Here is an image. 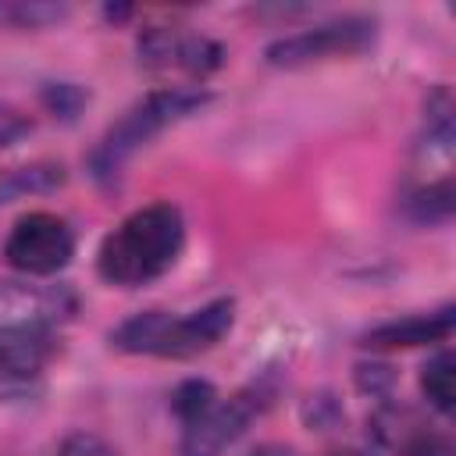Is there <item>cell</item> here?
Wrapping results in <instances>:
<instances>
[{"mask_svg": "<svg viewBox=\"0 0 456 456\" xmlns=\"http://www.w3.org/2000/svg\"><path fill=\"white\" fill-rule=\"evenodd\" d=\"M185 246V217L175 203H146L132 210L96 249V271L103 281L139 289L175 267Z\"/></svg>", "mask_w": 456, "mask_h": 456, "instance_id": "obj_1", "label": "cell"}, {"mask_svg": "<svg viewBox=\"0 0 456 456\" xmlns=\"http://www.w3.org/2000/svg\"><path fill=\"white\" fill-rule=\"evenodd\" d=\"M235 324V299L221 296L192 314H164L146 310L121 321L110 331V346L135 356H164V360H189L214 349Z\"/></svg>", "mask_w": 456, "mask_h": 456, "instance_id": "obj_2", "label": "cell"}, {"mask_svg": "<svg viewBox=\"0 0 456 456\" xmlns=\"http://www.w3.org/2000/svg\"><path fill=\"white\" fill-rule=\"evenodd\" d=\"M210 100H214V96H210L207 89H200V86H164V89L146 93V96H142L135 107H128V110L100 135V142L93 146V153H89V171H93V178L103 182V185L118 182L121 167H125L150 139H157L164 128H171V125H178V121L200 114Z\"/></svg>", "mask_w": 456, "mask_h": 456, "instance_id": "obj_3", "label": "cell"}, {"mask_svg": "<svg viewBox=\"0 0 456 456\" xmlns=\"http://www.w3.org/2000/svg\"><path fill=\"white\" fill-rule=\"evenodd\" d=\"M75 314L78 296L71 285L43 278L0 281V338H46Z\"/></svg>", "mask_w": 456, "mask_h": 456, "instance_id": "obj_4", "label": "cell"}, {"mask_svg": "<svg viewBox=\"0 0 456 456\" xmlns=\"http://www.w3.org/2000/svg\"><path fill=\"white\" fill-rule=\"evenodd\" d=\"M374 36H378V25L370 18L349 14V18L321 21L314 28H299V32L274 39L264 50V61L271 68H285V71L310 68V64L335 61V57H356V53L374 46Z\"/></svg>", "mask_w": 456, "mask_h": 456, "instance_id": "obj_5", "label": "cell"}, {"mask_svg": "<svg viewBox=\"0 0 456 456\" xmlns=\"http://www.w3.org/2000/svg\"><path fill=\"white\" fill-rule=\"evenodd\" d=\"M75 256V232L61 214L28 210L14 221L4 242V260L25 278H50Z\"/></svg>", "mask_w": 456, "mask_h": 456, "instance_id": "obj_6", "label": "cell"}, {"mask_svg": "<svg viewBox=\"0 0 456 456\" xmlns=\"http://www.w3.org/2000/svg\"><path fill=\"white\" fill-rule=\"evenodd\" d=\"M221 61H224L221 43H214L210 36H200V32L157 25L139 36V64L150 68L153 75L203 82L207 75H214L221 68Z\"/></svg>", "mask_w": 456, "mask_h": 456, "instance_id": "obj_7", "label": "cell"}, {"mask_svg": "<svg viewBox=\"0 0 456 456\" xmlns=\"http://www.w3.org/2000/svg\"><path fill=\"white\" fill-rule=\"evenodd\" d=\"M267 406L264 392L249 388V392H235L228 399H214L200 417L182 424V456H221L224 449H232L246 428L253 424V417H260V410Z\"/></svg>", "mask_w": 456, "mask_h": 456, "instance_id": "obj_8", "label": "cell"}, {"mask_svg": "<svg viewBox=\"0 0 456 456\" xmlns=\"http://www.w3.org/2000/svg\"><path fill=\"white\" fill-rule=\"evenodd\" d=\"M452 335V306H442L435 314H410L388 324H378L363 335L367 349H413V346H435Z\"/></svg>", "mask_w": 456, "mask_h": 456, "instance_id": "obj_9", "label": "cell"}, {"mask_svg": "<svg viewBox=\"0 0 456 456\" xmlns=\"http://www.w3.org/2000/svg\"><path fill=\"white\" fill-rule=\"evenodd\" d=\"M420 392H424L431 410H438L445 417L452 413V406H456V360L449 349H438L420 367Z\"/></svg>", "mask_w": 456, "mask_h": 456, "instance_id": "obj_10", "label": "cell"}, {"mask_svg": "<svg viewBox=\"0 0 456 456\" xmlns=\"http://www.w3.org/2000/svg\"><path fill=\"white\" fill-rule=\"evenodd\" d=\"M64 185V167L61 164H28V167H11L0 175V203L25 196V192H50Z\"/></svg>", "mask_w": 456, "mask_h": 456, "instance_id": "obj_11", "label": "cell"}, {"mask_svg": "<svg viewBox=\"0 0 456 456\" xmlns=\"http://www.w3.org/2000/svg\"><path fill=\"white\" fill-rule=\"evenodd\" d=\"M50 356L46 338H0V378H28L36 374Z\"/></svg>", "mask_w": 456, "mask_h": 456, "instance_id": "obj_12", "label": "cell"}, {"mask_svg": "<svg viewBox=\"0 0 456 456\" xmlns=\"http://www.w3.org/2000/svg\"><path fill=\"white\" fill-rule=\"evenodd\" d=\"M68 18L64 4L46 0H0V25L4 28H50Z\"/></svg>", "mask_w": 456, "mask_h": 456, "instance_id": "obj_13", "label": "cell"}, {"mask_svg": "<svg viewBox=\"0 0 456 456\" xmlns=\"http://www.w3.org/2000/svg\"><path fill=\"white\" fill-rule=\"evenodd\" d=\"M214 399H217V388H214L210 381H203V378H189V381H182V385L175 388V395H171V410H175V417L185 424V420L200 417Z\"/></svg>", "mask_w": 456, "mask_h": 456, "instance_id": "obj_14", "label": "cell"}, {"mask_svg": "<svg viewBox=\"0 0 456 456\" xmlns=\"http://www.w3.org/2000/svg\"><path fill=\"white\" fill-rule=\"evenodd\" d=\"M39 100H43V107H46L53 118L71 121V118H75L82 107H86L89 93H86L82 86H75V82H50V86H43Z\"/></svg>", "mask_w": 456, "mask_h": 456, "instance_id": "obj_15", "label": "cell"}, {"mask_svg": "<svg viewBox=\"0 0 456 456\" xmlns=\"http://www.w3.org/2000/svg\"><path fill=\"white\" fill-rule=\"evenodd\" d=\"M28 132H32V121H28L18 107L0 103V146H11V142H18V139L28 135Z\"/></svg>", "mask_w": 456, "mask_h": 456, "instance_id": "obj_16", "label": "cell"}, {"mask_svg": "<svg viewBox=\"0 0 456 456\" xmlns=\"http://www.w3.org/2000/svg\"><path fill=\"white\" fill-rule=\"evenodd\" d=\"M249 456H299V452L289 449V445H274V442H271V445H256Z\"/></svg>", "mask_w": 456, "mask_h": 456, "instance_id": "obj_17", "label": "cell"}, {"mask_svg": "<svg viewBox=\"0 0 456 456\" xmlns=\"http://www.w3.org/2000/svg\"><path fill=\"white\" fill-rule=\"evenodd\" d=\"M335 456H353V452H335Z\"/></svg>", "mask_w": 456, "mask_h": 456, "instance_id": "obj_18", "label": "cell"}]
</instances>
